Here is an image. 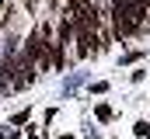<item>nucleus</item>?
<instances>
[{
    "label": "nucleus",
    "mask_w": 150,
    "mask_h": 139,
    "mask_svg": "<svg viewBox=\"0 0 150 139\" xmlns=\"http://www.w3.org/2000/svg\"><path fill=\"white\" fill-rule=\"evenodd\" d=\"M115 28H119V35H133L140 28V21L133 18V11L126 4H119V0H115Z\"/></svg>",
    "instance_id": "obj_1"
},
{
    "label": "nucleus",
    "mask_w": 150,
    "mask_h": 139,
    "mask_svg": "<svg viewBox=\"0 0 150 139\" xmlns=\"http://www.w3.org/2000/svg\"><path fill=\"white\" fill-rule=\"evenodd\" d=\"M98 118H101V122L112 118V108H108V104H98Z\"/></svg>",
    "instance_id": "obj_2"
},
{
    "label": "nucleus",
    "mask_w": 150,
    "mask_h": 139,
    "mask_svg": "<svg viewBox=\"0 0 150 139\" xmlns=\"http://www.w3.org/2000/svg\"><path fill=\"white\" fill-rule=\"evenodd\" d=\"M21 122H28V111H18V115H14V118L7 122V125H21Z\"/></svg>",
    "instance_id": "obj_3"
},
{
    "label": "nucleus",
    "mask_w": 150,
    "mask_h": 139,
    "mask_svg": "<svg viewBox=\"0 0 150 139\" xmlns=\"http://www.w3.org/2000/svg\"><path fill=\"white\" fill-rule=\"evenodd\" d=\"M18 136V129H11V125H4V129H0V139H14Z\"/></svg>",
    "instance_id": "obj_4"
},
{
    "label": "nucleus",
    "mask_w": 150,
    "mask_h": 139,
    "mask_svg": "<svg viewBox=\"0 0 150 139\" xmlns=\"http://www.w3.org/2000/svg\"><path fill=\"white\" fill-rule=\"evenodd\" d=\"M63 139H74V136H63Z\"/></svg>",
    "instance_id": "obj_5"
}]
</instances>
